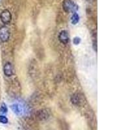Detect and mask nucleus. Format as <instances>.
Here are the masks:
<instances>
[{
	"label": "nucleus",
	"mask_w": 130,
	"mask_h": 130,
	"mask_svg": "<svg viewBox=\"0 0 130 130\" xmlns=\"http://www.w3.org/2000/svg\"><path fill=\"white\" fill-rule=\"evenodd\" d=\"M59 40L64 44H67L70 42V37L68 35V31L66 30H62L59 35Z\"/></svg>",
	"instance_id": "39448f33"
},
{
	"label": "nucleus",
	"mask_w": 130,
	"mask_h": 130,
	"mask_svg": "<svg viewBox=\"0 0 130 130\" xmlns=\"http://www.w3.org/2000/svg\"><path fill=\"white\" fill-rule=\"evenodd\" d=\"M62 8L66 12H74L78 9V6L72 0H64L62 2Z\"/></svg>",
	"instance_id": "f257e3e1"
},
{
	"label": "nucleus",
	"mask_w": 130,
	"mask_h": 130,
	"mask_svg": "<svg viewBox=\"0 0 130 130\" xmlns=\"http://www.w3.org/2000/svg\"><path fill=\"white\" fill-rule=\"evenodd\" d=\"M10 38V32L7 27H2L0 28V40L3 42L8 41Z\"/></svg>",
	"instance_id": "7ed1b4c3"
},
{
	"label": "nucleus",
	"mask_w": 130,
	"mask_h": 130,
	"mask_svg": "<svg viewBox=\"0 0 130 130\" xmlns=\"http://www.w3.org/2000/svg\"><path fill=\"white\" fill-rule=\"evenodd\" d=\"M7 111H8V109L6 104L3 103V104H2L1 107H0V113L2 114V115H5V114L7 113Z\"/></svg>",
	"instance_id": "9d476101"
},
{
	"label": "nucleus",
	"mask_w": 130,
	"mask_h": 130,
	"mask_svg": "<svg viewBox=\"0 0 130 130\" xmlns=\"http://www.w3.org/2000/svg\"><path fill=\"white\" fill-rule=\"evenodd\" d=\"M9 120H8V118H7L4 115H0V122L2 124H7Z\"/></svg>",
	"instance_id": "9b49d317"
},
{
	"label": "nucleus",
	"mask_w": 130,
	"mask_h": 130,
	"mask_svg": "<svg viewBox=\"0 0 130 130\" xmlns=\"http://www.w3.org/2000/svg\"><path fill=\"white\" fill-rule=\"evenodd\" d=\"M37 117L40 120H45L50 117V112L47 109H41L38 111Z\"/></svg>",
	"instance_id": "0eeeda50"
},
{
	"label": "nucleus",
	"mask_w": 130,
	"mask_h": 130,
	"mask_svg": "<svg viewBox=\"0 0 130 130\" xmlns=\"http://www.w3.org/2000/svg\"><path fill=\"white\" fill-rule=\"evenodd\" d=\"M10 108L14 112V113L17 115H22L23 114V112H24V109H23L22 106L20 104H12V105H10Z\"/></svg>",
	"instance_id": "6e6552de"
},
{
	"label": "nucleus",
	"mask_w": 130,
	"mask_h": 130,
	"mask_svg": "<svg viewBox=\"0 0 130 130\" xmlns=\"http://www.w3.org/2000/svg\"><path fill=\"white\" fill-rule=\"evenodd\" d=\"M3 72H4L5 75L7 77L12 76L14 74V68L12 64L9 62L5 64L4 67H3Z\"/></svg>",
	"instance_id": "423d86ee"
},
{
	"label": "nucleus",
	"mask_w": 130,
	"mask_h": 130,
	"mask_svg": "<svg viewBox=\"0 0 130 130\" xmlns=\"http://www.w3.org/2000/svg\"><path fill=\"white\" fill-rule=\"evenodd\" d=\"M80 42H81V39L78 37H74V39H73V43H74L75 45H78L79 44Z\"/></svg>",
	"instance_id": "f8f14e48"
},
{
	"label": "nucleus",
	"mask_w": 130,
	"mask_h": 130,
	"mask_svg": "<svg viewBox=\"0 0 130 130\" xmlns=\"http://www.w3.org/2000/svg\"><path fill=\"white\" fill-rule=\"evenodd\" d=\"M84 98L82 95L79 93H75L71 97V102L74 105H80L83 104Z\"/></svg>",
	"instance_id": "20e7f679"
},
{
	"label": "nucleus",
	"mask_w": 130,
	"mask_h": 130,
	"mask_svg": "<svg viewBox=\"0 0 130 130\" xmlns=\"http://www.w3.org/2000/svg\"><path fill=\"white\" fill-rule=\"evenodd\" d=\"M0 20L4 24H9L12 20V14L7 9H5L0 14Z\"/></svg>",
	"instance_id": "f03ea898"
},
{
	"label": "nucleus",
	"mask_w": 130,
	"mask_h": 130,
	"mask_svg": "<svg viewBox=\"0 0 130 130\" xmlns=\"http://www.w3.org/2000/svg\"><path fill=\"white\" fill-rule=\"evenodd\" d=\"M79 16L78 15V14L75 12V13L73 14L72 16V24H74V25H76L79 22Z\"/></svg>",
	"instance_id": "1a4fd4ad"
}]
</instances>
